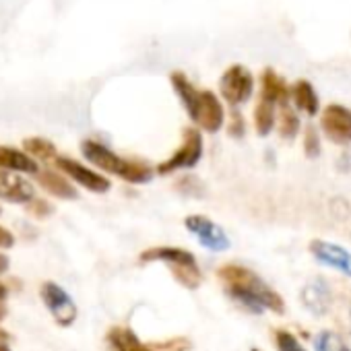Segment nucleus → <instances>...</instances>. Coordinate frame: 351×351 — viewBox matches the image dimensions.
I'll return each instance as SVG.
<instances>
[{
  "instance_id": "obj_1",
  "label": "nucleus",
  "mask_w": 351,
  "mask_h": 351,
  "mask_svg": "<svg viewBox=\"0 0 351 351\" xmlns=\"http://www.w3.org/2000/svg\"><path fill=\"white\" fill-rule=\"evenodd\" d=\"M219 279L226 285V293L232 302L240 304L244 310L261 316L263 312H285L283 298L254 271L240 265H226L217 271Z\"/></svg>"
},
{
  "instance_id": "obj_2",
  "label": "nucleus",
  "mask_w": 351,
  "mask_h": 351,
  "mask_svg": "<svg viewBox=\"0 0 351 351\" xmlns=\"http://www.w3.org/2000/svg\"><path fill=\"white\" fill-rule=\"evenodd\" d=\"M81 153L83 157L93 163L95 167H99L101 171H108L112 176H118V178L130 182V184H147L153 180V169L138 159H124L118 153H114L112 149H108L106 145L87 138L81 143Z\"/></svg>"
},
{
  "instance_id": "obj_3",
  "label": "nucleus",
  "mask_w": 351,
  "mask_h": 351,
  "mask_svg": "<svg viewBox=\"0 0 351 351\" xmlns=\"http://www.w3.org/2000/svg\"><path fill=\"white\" fill-rule=\"evenodd\" d=\"M141 263H165L182 287L186 289H199L203 283V275L197 263V256L184 248L176 246H157V248H147L138 256Z\"/></svg>"
},
{
  "instance_id": "obj_4",
  "label": "nucleus",
  "mask_w": 351,
  "mask_h": 351,
  "mask_svg": "<svg viewBox=\"0 0 351 351\" xmlns=\"http://www.w3.org/2000/svg\"><path fill=\"white\" fill-rule=\"evenodd\" d=\"M201 157H203V134L197 128H186L182 145L173 151V155L169 159H165L157 165V173L167 176L178 169L195 167L201 161Z\"/></svg>"
},
{
  "instance_id": "obj_5",
  "label": "nucleus",
  "mask_w": 351,
  "mask_h": 351,
  "mask_svg": "<svg viewBox=\"0 0 351 351\" xmlns=\"http://www.w3.org/2000/svg\"><path fill=\"white\" fill-rule=\"evenodd\" d=\"M219 91H221L223 99L232 108H238V106L246 104L252 97V91H254L252 73L246 66H242V64L230 66L223 73L221 81H219Z\"/></svg>"
},
{
  "instance_id": "obj_6",
  "label": "nucleus",
  "mask_w": 351,
  "mask_h": 351,
  "mask_svg": "<svg viewBox=\"0 0 351 351\" xmlns=\"http://www.w3.org/2000/svg\"><path fill=\"white\" fill-rule=\"evenodd\" d=\"M184 226L195 236V240L209 252H226L232 246L226 230L211 221L207 215H189Z\"/></svg>"
},
{
  "instance_id": "obj_7",
  "label": "nucleus",
  "mask_w": 351,
  "mask_h": 351,
  "mask_svg": "<svg viewBox=\"0 0 351 351\" xmlns=\"http://www.w3.org/2000/svg\"><path fill=\"white\" fill-rule=\"evenodd\" d=\"M56 167L69 176V178L73 182H77L79 186H83L85 191L89 193H95V195H106L110 189H112V182L106 178V176H101L99 171L79 163L77 159H71V157H58L56 161Z\"/></svg>"
},
{
  "instance_id": "obj_8",
  "label": "nucleus",
  "mask_w": 351,
  "mask_h": 351,
  "mask_svg": "<svg viewBox=\"0 0 351 351\" xmlns=\"http://www.w3.org/2000/svg\"><path fill=\"white\" fill-rule=\"evenodd\" d=\"M40 295L44 306L50 310V314L54 316L56 324L60 326H71L77 320V306L73 302V298L54 281H46L40 287Z\"/></svg>"
},
{
  "instance_id": "obj_9",
  "label": "nucleus",
  "mask_w": 351,
  "mask_h": 351,
  "mask_svg": "<svg viewBox=\"0 0 351 351\" xmlns=\"http://www.w3.org/2000/svg\"><path fill=\"white\" fill-rule=\"evenodd\" d=\"M320 128L335 145L351 143V110L341 104H330L322 110Z\"/></svg>"
},
{
  "instance_id": "obj_10",
  "label": "nucleus",
  "mask_w": 351,
  "mask_h": 351,
  "mask_svg": "<svg viewBox=\"0 0 351 351\" xmlns=\"http://www.w3.org/2000/svg\"><path fill=\"white\" fill-rule=\"evenodd\" d=\"M193 122L199 124L205 132H217V130L223 128L226 110H223L219 97L213 91H201L199 106H197Z\"/></svg>"
},
{
  "instance_id": "obj_11",
  "label": "nucleus",
  "mask_w": 351,
  "mask_h": 351,
  "mask_svg": "<svg viewBox=\"0 0 351 351\" xmlns=\"http://www.w3.org/2000/svg\"><path fill=\"white\" fill-rule=\"evenodd\" d=\"M310 254L324 267H330L339 271L341 275L351 277V252L345 250L339 244L324 242V240H312L310 242Z\"/></svg>"
},
{
  "instance_id": "obj_12",
  "label": "nucleus",
  "mask_w": 351,
  "mask_h": 351,
  "mask_svg": "<svg viewBox=\"0 0 351 351\" xmlns=\"http://www.w3.org/2000/svg\"><path fill=\"white\" fill-rule=\"evenodd\" d=\"M302 304L310 314L324 316L330 310V304H332V293H330L328 283L322 277H316V279L308 281L302 287Z\"/></svg>"
},
{
  "instance_id": "obj_13",
  "label": "nucleus",
  "mask_w": 351,
  "mask_h": 351,
  "mask_svg": "<svg viewBox=\"0 0 351 351\" xmlns=\"http://www.w3.org/2000/svg\"><path fill=\"white\" fill-rule=\"evenodd\" d=\"M0 199H7V201L19 203V205H27L36 199V191L25 178H21L19 173L0 169Z\"/></svg>"
},
{
  "instance_id": "obj_14",
  "label": "nucleus",
  "mask_w": 351,
  "mask_h": 351,
  "mask_svg": "<svg viewBox=\"0 0 351 351\" xmlns=\"http://www.w3.org/2000/svg\"><path fill=\"white\" fill-rule=\"evenodd\" d=\"M36 178L40 182V186L50 193L52 197L56 199H62V201H75L79 199V193L77 189L64 178L62 171H54V169H40L36 173Z\"/></svg>"
},
{
  "instance_id": "obj_15",
  "label": "nucleus",
  "mask_w": 351,
  "mask_h": 351,
  "mask_svg": "<svg viewBox=\"0 0 351 351\" xmlns=\"http://www.w3.org/2000/svg\"><path fill=\"white\" fill-rule=\"evenodd\" d=\"M0 169L15 171V173H34L36 176L42 167L27 153H23V151H19L15 147L0 145Z\"/></svg>"
},
{
  "instance_id": "obj_16",
  "label": "nucleus",
  "mask_w": 351,
  "mask_h": 351,
  "mask_svg": "<svg viewBox=\"0 0 351 351\" xmlns=\"http://www.w3.org/2000/svg\"><path fill=\"white\" fill-rule=\"evenodd\" d=\"M261 97L273 101L275 106H287L291 99V89L273 69H265L261 75Z\"/></svg>"
},
{
  "instance_id": "obj_17",
  "label": "nucleus",
  "mask_w": 351,
  "mask_h": 351,
  "mask_svg": "<svg viewBox=\"0 0 351 351\" xmlns=\"http://www.w3.org/2000/svg\"><path fill=\"white\" fill-rule=\"evenodd\" d=\"M289 89H291V101H293L295 110H300L306 116L314 118L318 114V110H320V101H318V95H316V91L312 87V83L306 81V79H300Z\"/></svg>"
},
{
  "instance_id": "obj_18",
  "label": "nucleus",
  "mask_w": 351,
  "mask_h": 351,
  "mask_svg": "<svg viewBox=\"0 0 351 351\" xmlns=\"http://www.w3.org/2000/svg\"><path fill=\"white\" fill-rule=\"evenodd\" d=\"M171 85H173V91L178 93L186 114L191 116V120L195 118V112H197V106H199V97H201V91L195 89V85L186 79L184 73H171Z\"/></svg>"
},
{
  "instance_id": "obj_19",
  "label": "nucleus",
  "mask_w": 351,
  "mask_h": 351,
  "mask_svg": "<svg viewBox=\"0 0 351 351\" xmlns=\"http://www.w3.org/2000/svg\"><path fill=\"white\" fill-rule=\"evenodd\" d=\"M108 341L116 351H151L130 328H124V326L110 328Z\"/></svg>"
},
{
  "instance_id": "obj_20",
  "label": "nucleus",
  "mask_w": 351,
  "mask_h": 351,
  "mask_svg": "<svg viewBox=\"0 0 351 351\" xmlns=\"http://www.w3.org/2000/svg\"><path fill=\"white\" fill-rule=\"evenodd\" d=\"M275 122H277L275 104L261 97L256 108H254V130H256V134L258 136H269L271 130L275 128Z\"/></svg>"
},
{
  "instance_id": "obj_21",
  "label": "nucleus",
  "mask_w": 351,
  "mask_h": 351,
  "mask_svg": "<svg viewBox=\"0 0 351 351\" xmlns=\"http://www.w3.org/2000/svg\"><path fill=\"white\" fill-rule=\"evenodd\" d=\"M23 149L27 151L29 157H34L36 161H56L58 159V153H56V147L52 141L44 138V136H32V138H25L23 141Z\"/></svg>"
},
{
  "instance_id": "obj_22",
  "label": "nucleus",
  "mask_w": 351,
  "mask_h": 351,
  "mask_svg": "<svg viewBox=\"0 0 351 351\" xmlns=\"http://www.w3.org/2000/svg\"><path fill=\"white\" fill-rule=\"evenodd\" d=\"M300 132V116L298 112L287 104V106H281V112H279V134L281 138L285 141H293Z\"/></svg>"
},
{
  "instance_id": "obj_23",
  "label": "nucleus",
  "mask_w": 351,
  "mask_h": 351,
  "mask_svg": "<svg viewBox=\"0 0 351 351\" xmlns=\"http://www.w3.org/2000/svg\"><path fill=\"white\" fill-rule=\"evenodd\" d=\"M314 349L316 351H351L345 339L335 330H320L314 339Z\"/></svg>"
},
{
  "instance_id": "obj_24",
  "label": "nucleus",
  "mask_w": 351,
  "mask_h": 351,
  "mask_svg": "<svg viewBox=\"0 0 351 351\" xmlns=\"http://www.w3.org/2000/svg\"><path fill=\"white\" fill-rule=\"evenodd\" d=\"M275 343H277V349H279V351H308V349L295 339V335L289 332V330H285V328H281V330L275 332Z\"/></svg>"
},
{
  "instance_id": "obj_25",
  "label": "nucleus",
  "mask_w": 351,
  "mask_h": 351,
  "mask_svg": "<svg viewBox=\"0 0 351 351\" xmlns=\"http://www.w3.org/2000/svg\"><path fill=\"white\" fill-rule=\"evenodd\" d=\"M304 153L308 159H316L320 155V136L312 124H308L304 130Z\"/></svg>"
},
{
  "instance_id": "obj_26",
  "label": "nucleus",
  "mask_w": 351,
  "mask_h": 351,
  "mask_svg": "<svg viewBox=\"0 0 351 351\" xmlns=\"http://www.w3.org/2000/svg\"><path fill=\"white\" fill-rule=\"evenodd\" d=\"M27 211L36 217V219H46L54 213V205L50 201H44V199H34L32 203L25 205Z\"/></svg>"
},
{
  "instance_id": "obj_27",
  "label": "nucleus",
  "mask_w": 351,
  "mask_h": 351,
  "mask_svg": "<svg viewBox=\"0 0 351 351\" xmlns=\"http://www.w3.org/2000/svg\"><path fill=\"white\" fill-rule=\"evenodd\" d=\"M244 130H246V124H244V118L238 110H232V122H230V134L236 136V138H242L244 136Z\"/></svg>"
},
{
  "instance_id": "obj_28",
  "label": "nucleus",
  "mask_w": 351,
  "mask_h": 351,
  "mask_svg": "<svg viewBox=\"0 0 351 351\" xmlns=\"http://www.w3.org/2000/svg\"><path fill=\"white\" fill-rule=\"evenodd\" d=\"M13 244H15V236L7 228L0 226V248H13Z\"/></svg>"
},
{
  "instance_id": "obj_29",
  "label": "nucleus",
  "mask_w": 351,
  "mask_h": 351,
  "mask_svg": "<svg viewBox=\"0 0 351 351\" xmlns=\"http://www.w3.org/2000/svg\"><path fill=\"white\" fill-rule=\"evenodd\" d=\"M9 341H11V335L5 328H0V351H11Z\"/></svg>"
},
{
  "instance_id": "obj_30",
  "label": "nucleus",
  "mask_w": 351,
  "mask_h": 351,
  "mask_svg": "<svg viewBox=\"0 0 351 351\" xmlns=\"http://www.w3.org/2000/svg\"><path fill=\"white\" fill-rule=\"evenodd\" d=\"M9 265H11V263H9V256L0 252V275L9 271Z\"/></svg>"
},
{
  "instance_id": "obj_31",
  "label": "nucleus",
  "mask_w": 351,
  "mask_h": 351,
  "mask_svg": "<svg viewBox=\"0 0 351 351\" xmlns=\"http://www.w3.org/2000/svg\"><path fill=\"white\" fill-rule=\"evenodd\" d=\"M7 314H9V310H7V304H5V302H0V322H3V320L7 318Z\"/></svg>"
},
{
  "instance_id": "obj_32",
  "label": "nucleus",
  "mask_w": 351,
  "mask_h": 351,
  "mask_svg": "<svg viewBox=\"0 0 351 351\" xmlns=\"http://www.w3.org/2000/svg\"><path fill=\"white\" fill-rule=\"evenodd\" d=\"M7 295H9L7 285H5V283H0V302H5V300H7Z\"/></svg>"
},
{
  "instance_id": "obj_33",
  "label": "nucleus",
  "mask_w": 351,
  "mask_h": 351,
  "mask_svg": "<svg viewBox=\"0 0 351 351\" xmlns=\"http://www.w3.org/2000/svg\"><path fill=\"white\" fill-rule=\"evenodd\" d=\"M250 351H261V349H256V347H252V349H250Z\"/></svg>"
},
{
  "instance_id": "obj_34",
  "label": "nucleus",
  "mask_w": 351,
  "mask_h": 351,
  "mask_svg": "<svg viewBox=\"0 0 351 351\" xmlns=\"http://www.w3.org/2000/svg\"><path fill=\"white\" fill-rule=\"evenodd\" d=\"M349 316H351V310H349Z\"/></svg>"
},
{
  "instance_id": "obj_35",
  "label": "nucleus",
  "mask_w": 351,
  "mask_h": 351,
  "mask_svg": "<svg viewBox=\"0 0 351 351\" xmlns=\"http://www.w3.org/2000/svg\"><path fill=\"white\" fill-rule=\"evenodd\" d=\"M0 213H3V209H0Z\"/></svg>"
}]
</instances>
